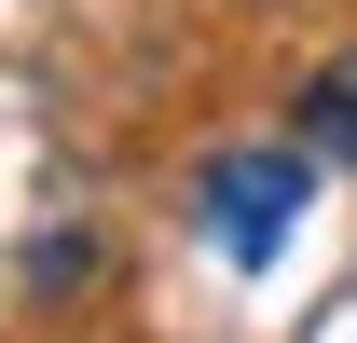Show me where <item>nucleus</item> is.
I'll return each mask as SVG.
<instances>
[{
    "label": "nucleus",
    "mask_w": 357,
    "mask_h": 343,
    "mask_svg": "<svg viewBox=\"0 0 357 343\" xmlns=\"http://www.w3.org/2000/svg\"><path fill=\"white\" fill-rule=\"evenodd\" d=\"M303 192H316V151H220L192 206H206L220 261H275V247H289V220H303Z\"/></svg>",
    "instance_id": "obj_1"
},
{
    "label": "nucleus",
    "mask_w": 357,
    "mask_h": 343,
    "mask_svg": "<svg viewBox=\"0 0 357 343\" xmlns=\"http://www.w3.org/2000/svg\"><path fill=\"white\" fill-rule=\"evenodd\" d=\"M303 151L316 165H357V55H330V69L303 83Z\"/></svg>",
    "instance_id": "obj_2"
}]
</instances>
